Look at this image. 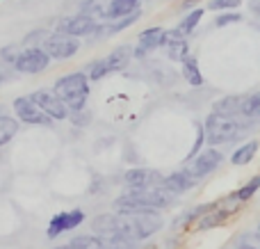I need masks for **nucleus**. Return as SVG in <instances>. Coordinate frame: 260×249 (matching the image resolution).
I'll list each match as a JSON object with an SVG mask.
<instances>
[{"label": "nucleus", "mask_w": 260, "mask_h": 249, "mask_svg": "<svg viewBox=\"0 0 260 249\" xmlns=\"http://www.w3.org/2000/svg\"><path fill=\"white\" fill-rule=\"evenodd\" d=\"M96 238H99L103 249H137V245H135L137 240L123 236L121 231H99Z\"/></svg>", "instance_id": "obj_15"}, {"label": "nucleus", "mask_w": 260, "mask_h": 249, "mask_svg": "<svg viewBox=\"0 0 260 249\" xmlns=\"http://www.w3.org/2000/svg\"><path fill=\"white\" fill-rule=\"evenodd\" d=\"M251 12H253V14H258V16H260V0H256V3H253Z\"/></svg>", "instance_id": "obj_37"}, {"label": "nucleus", "mask_w": 260, "mask_h": 249, "mask_svg": "<svg viewBox=\"0 0 260 249\" xmlns=\"http://www.w3.org/2000/svg\"><path fill=\"white\" fill-rule=\"evenodd\" d=\"M162 35H165V27H160V25H153V27H148V30H142L139 37H137V48L133 50V55H137V57H146L151 50L160 48Z\"/></svg>", "instance_id": "obj_13"}, {"label": "nucleus", "mask_w": 260, "mask_h": 249, "mask_svg": "<svg viewBox=\"0 0 260 249\" xmlns=\"http://www.w3.org/2000/svg\"><path fill=\"white\" fill-rule=\"evenodd\" d=\"M139 16H142V9H137V12L128 14V16H123V18H117V21H112V25H105V35L112 37V35H119V32L128 30Z\"/></svg>", "instance_id": "obj_23"}, {"label": "nucleus", "mask_w": 260, "mask_h": 249, "mask_svg": "<svg viewBox=\"0 0 260 249\" xmlns=\"http://www.w3.org/2000/svg\"><path fill=\"white\" fill-rule=\"evenodd\" d=\"M114 227L133 240H146L162 229V217L157 210H117Z\"/></svg>", "instance_id": "obj_1"}, {"label": "nucleus", "mask_w": 260, "mask_h": 249, "mask_svg": "<svg viewBox=\"0 0 260 249\" xmlns=\"http://www.w3.org/2000/svg\"><path fill=\"white\" fill-rule=\"evenodd\" d=\"M18 53H21V46H7L5 50H0V57H3L5 64H14Z\"/></svg>", "instance_id": "obj_35"}, {"label": "nucleus", "mask_w": 260, "mask_h": 249, "mask_svg": "<svg viewBox=\"0 0 260 249\" xmlns=\"http://www.w3.org/2000/svg\"><path fill=\"white\" fill-rule=\"evenodd\" d=\"M18 133V121L12 117H5V114H0V146L9 144V142L14 140V135Z\"/></svg>", "instance_id": "obj_22"}, {"label": "nucleus", "mask_w": 260, "mask_h": 249, "mask_svg": "<svg viewBox=\"0 0 260 249\" xmlns=\"http://www.w3.org/2000/svg\"><path fill=\"white\" fill-rule=\"evenodd\" d=\"M78 14H85V16H91V18H96V21H101V18H105V14H108V3H105V0H82Z\"/></svg>", "instance_id": "obj_21"}, {"label": "nucleus", "mask_w": 260, "mask_h": 249, "mask_svg": "<svg viewBox=\"0 0 260 249\" xmlns=\"http://www.w3.org/2000/svg\"><path fill=\"white\" fill-rule=\"evenodd\" d=\"M108 73H112V69H110V64H108V59H96V62L94 64H91V67H89V76H87V78H89V80H103V78L105 76H108Z\"/></svg>", "instance_id": "obj_28"}, {"label": "nucleus", "mask_w": 260, "mask_h": 249, "mask_svg": "<svg viewBox=\"0 0 260 249\" xmlns=\"http://www.w3.org/2000/svg\"><path fill=\"white\" fill-rule=\"evenodd\" d=\"M203 7H197V9H189L187 14H185V18H183V23H180V30L185 32V35H189V32H194L197 30V25L201 23V18H203Z\"/></svg>", "instance_id": "obj_24"}, {"label": "nucleus", "mask_w": 260, "mask_h": 249, "mask_svg": "<svg viewBox=\"0 0 260 249\" xmlns=\"http://www.w3.org/2000/svg\"><path fill=\"white\" fill-rule=\"evenodd\" d=\"M183 76L192 87H201L203 85V73H201V69H199L197 57L187 55V57L183 59Z\"/></svg>", "instance_id": "obj_19"}, {"label": "nucleus", "mask_w": 260, "mask_h": 249, "mask_svg": "<svg viewBox=\"0 0 260 249\" xmlns=\"http://www.w3.org/2000/svg\"><path fill=\"white\" fill-rule=\"evenodd\" d=\"M48 67H50V55L41 46H30V48L21 46V53L14 59V69L18 73H32L35 76V73H44Z\"/></svg>", "instance_id": "obj_6"}, {"label": "nucleus", "mask_w": 260, "mask_h": 249, "mask_svg": "<svg viewBox=\"0 0 260 249\" xmlns=\"http://www.w3.org/2000/svg\"><path fill=\"white\" fill-rule=\"evenodd\" d=\"M176 195H171L165 188H128L126 195H121L114 201V208L119 210H157L165 208L174 201Z\"/></svg>", "instance_id": "obj_2"}, {"label": "nucleus", "mask_w": 260, "mask_h": 249, "mask_svg": "<svg viewBox=\"0 0 260 249\" xmlns=\"http://www.w3.org/2000/svg\"><path fill=\"white\" fill-rule=\"evenodd\" d=\"M48 35H50V32L44 30V27L32 30V32H27V35L23 37L21 46H23V48H30V46H44V41H46V37H48Z\"/></svg>", "instance_id": "obj_29"}, {"label": "nucleus", "mask_w": 260, "mask_h": 249, "mask_svg": "<svg viewBox=\"0 0 260 249\" xmlns=\"http://www.w3.org/2000/svg\"><path fill=\"white\" fill-rule=\"evenodd\" d=\"M180 41H187V35L180 27L165 30V35H162V46H174V44H180Z\"/></svg>", "instance_id": "obj_32"}, {"label": "nucleus", "mask_w": 260, "mask_h": 249, "mask_svg": "<svg viewBox=\"0 0 260 249\" xmlns=\"http://www.w3.org/2000/svg\"><path fill=\"white\" fill-rule=\"evenodd\" d=\"M194 183H197V178L192 176V172H189V169H183V172H174V174H169V176H165L162 188L169 190L171 195H183V192L192 190Z\"/></svg>", "instance_id": "obj_14"}, {"label": "nucleus", "mask_w": 260, "mask_h": 249, "mask_svg": "<svg viewBox=\"0 0 260 249\" xmlns=\"http://www.w3.org/2000/svg\"><path fill=\"white\" fill-rule=\"evenodd\" d=\"M130 57H133V48H130V46H119V48H114L105 59H108L112 71H121V69H126L130 64Z\"/></svg>", "instance_id": "obj_18"}, {"label": "nucleus", "mask_w": 260, "mask_h": 249, "mask_svg": "<svg viewBox=\"0 0 260 249\" xmlns=\"http://www.w3.org/2000/svg\"><path fill=\"white\" fill-rule=\"evenodd\" d=\"M240 114H244V117H260V91L258 94H251L249 99L242 101V110H240Z\"/></svg>", "instance_id": "obj_27"}, {"label": "nucleus", "mask_w": 260, "mask_h": 249, "mask_svg": "<svg viewBox=\"0 0 260 249\" xmlns=\"http://www.w3.org/2000/svg\"><path fill=\"white\" fill-rule=\"evenodd\" d=\"M240 5H242V0H210L208 9H212V12H231V9L240 7Z\"/></svg>", "instance_id": "obj_34"}, {"label": "nucleus", "mask_w": 260, "mask_h": 249, "mask_svg": "<svg viewBox=\"0 0 260 249\" xmlns=\"http://www.w3.org/2000/svg\"><path fill=\"white\" fill-rule=\"evenodd\" d=\"M238 249H260L256 245H247V242H242V245H238Z\"/></svg>", "instance_id": "obj_38"}, {"label": "nucleus", "mask_w": 260, "mask_h": 249, "mask_svg": "<svg viewBox=\"0 0 260 249\" xmlns=\"http://www.w3.org/2000/svg\"><path fill=\"white\" fill-rule=\"evenodd\" d=\"M242 101L244 99H240V96H226V99L217 101L212 112L221 114V117H235V114H240V110H242Z\"/></svg>", "instance_id": "obj_17"}, {"label": "nucleus", "mask_w": 260, "mask_h": 249, "mask_svg": "<svg viewBox=\"0 0 260 249\" xmlns=\"http://www.w3.org/2000/svg\"><path fill=\"white\" fill-rule=\"evenodd\" d=\"M69 245L73 249H103L96 236H78V238H73Z\"/></svg>", "instance_id": "obj_31"}, {"label": "nucleus", "mask_w": 260, "mask_h": 249, "mask_svg": "<svg viewBox=\"0 0 260 249\" xmlns=\"http://www.w3.org/2000/svg\"><path fill=\"white\" fill-rule=\"evenodd\" d=\"M139 5H142V0H110L105 18H112V21L123 18V16H128V14L137 12Z\"/></svg>", "instance_id": "obj_16"}, {"label": "nucleus", "mask_w": 260, "mask_h": 249, "mask_svg": "<svg viewBox=\"0 0 260 249\" xmlns=\"http://www.w3.org/2000/svg\"><path fill=\"white\" fill-rule=\"evenodd\" d=\"M14 112L21 119L23 123H30V126H50L53 119L39 108V105L32 101V96H18L14 101Z\"/></svg>", "instance_id": "obj_7"}, {"label": "nucleus", "mask_w": 260, "mask_h": 249, "mask_svg": "<svg viewBox=\"0 0 260 249\" xmlns=\"http://www.w3.org/2000/svg\"><path fill=\"white\" fill-rule=\"evenodd\" d=\"M57 249H73L71 245H62V247H57Z\"/></svg>", "instance_id": "obj_39"}, {"label": "nucleus", "mask_w": 260, "mask_h": 249, "mask_svg": "<svg viewBox=\"0 0 260 249\" xmlns=\"http://www.w3.org/2000/svg\"><path fill=\"white\" fill-rule=\"evenodd\" d=\"M32 101L48 114L53 121H62V119L69 117V108L64 105V101L59 99L55 91H48V89H39L32 94Z\"/></svg>", "instance_id": "obj_9"}, {"label": "nucleus", "mask_w": 260, "mask_h": 249, "mask_svg": "<svg viewBox=\"0 0 260 249\" xmlns=\"http://www.w3.org/2000/svg\"><path fill=\"white\" fill-rule=\"evenodd\" d=\"M219 163H221V153L217 149L199 151V153L194 155V163H192V167H189V172H192V176L199 181V178L215 172V169L219 167Z\"/></svg>", "instance_id": "obj_11"}, {"label": "nucleus", "mask_w": 260, "mask_h": 249, "mask_svg": "<svg viewBox=\"0 0 260 249\" xmlns=\"http://www.w3.org/2000/svg\"><path fill=\"white\" fill-rule=\"evenodd\" d=\"M256 153H258V142L251 140V142H247V144H242L233 155H231V163L238 165V167H242V165L251 163V160L256 158Z\"/></svg>", "instance_id": "obj_20"}, {"label": "nucleus", "mask_w": 260, "mask_h": 249, "mask_svg": "<svg viewBox=\"0 0 260 249\" xmlns=\"http://www.w3.org/2000/svg\"><path fill=\"white\" fill-rule=\"evenodd\" d=\"M258 190H260V174H258V176H253V178H249V181L233 195V199L235 201H249Z\"/></svg>", "instance_id": "obj_25"}, {"label": "nucleus", "mask_w": 260, "mask_h": 249, "mask_svg": "<svg viewBox=\"0 0 260 249\" xmlns=\"http://www.w3.org/2000/svg\"><path fill=\"white\" fill-rule=\"evenodd\" d=\"M5 80V73H3V69H0V82H3Z\"/></svg>", "instance_id": "obj_40"}, {"label": "nucleus", "mask_w": 260, "mask_h": 249, "mask_svg": "<svg viewBox=\"0 0 260 249\" xmlns=\"http://www.w3.org/2000/svg\"><path fill=\"white\" fill-rule=\"evenodd\" d=\"M80 37H71V35H64V32H50L46 37L44 46L41 48L50 55V59H69L73 55H78L80 50Z\"/></svg>", "instance_id": "obj_5"}, {"label": "nucleus", "mask_w": 260, "mask_h": 249, "mask_svg": "<svg viewBox=\"0 0 260 249\" xmlns=\"http://www.w3.org/2000/svg\"><path fill=\"white\" fill-rule=\"evenodd\" d=\"M165 176L155 169H128L123 174V183L128 188H162Z\"/></svg>", "instance_id": "obj_12"}, {"label": "nucleus", "mask_w": 260, "mask_h": 249, "mask_svg": "<svg viewBox=\"0 0 260 249\" xmlns=\"http://www.w3.org/2000/svg\"><path fill=\"white\" fill-rule=\"evenodd\" d=\"M224 217H226V213H221V210H208V215L203 213V217L194 227H197V231H206V229H212L219 222H224Z\"/></svg>", "instance_id": "obj_26"}, {"label": "nucleus", "mask_w": 260, "mask_h": 249, "mask_svg": "<svg viewBox=\"0 0 260 249\" xmlns=\"http://www.w3.org/2000/svg\"><path fill=\"white\" fill-rule=\"evenodd\" d=\"M82 222H85V213H82L80 208L62 210V213H57L53 220H50V224H48V238L62 236V233H67V231H71V229L80 227Z\"/></svg>", "instance_id": "obj_10"}, {"label": "nucleus", "mask_w": 260, "mask_h": 249, "mask_svg": "<svg viewBox=\"0 0 260 249\" xmlns=\"http://www.w3.org/2000/svg\"><path fill=\"white\" fill-rule=\"evenodd\" d=\"M242 21V14H238V12H219V16L215 18V25L217 27H229V25H233V23H240Z\"/></svg>", "instance_id": "obj_33"}, {"label": "nucleus", "mask_w": 260, "mask_h": 249, "mask_svg": "<svg viewBox=\"0 0 260 249\" xmlns=\"http://www.w3.org/2000/svg\"><path fill=\"white\" fill-rule=\"evenodd\" d=\"M167 55H169L171 62H183V59L189 55V44L187 41H180V44L167 46Z\"/></svg>", "instance_id": "obj_30"}, {"label": "nucleus", "mask_w": 260, "mask_h": 249, "mask_svg": "<svg viewBox=\"0 0 260 249\" xmlns=\"http://www.w3.org/2000/svg\"><path fill=\"white\" fill-rule=\"evenodd\" d=\"M256 236H258V240H260V224H258V231H256Z\"/></svg>", "instance_id": "obj_41"}, {"label": "nucleus", "mask_w": 260, "mask_h": 249, "mask_svg": "<svg viewBox=\"0 0 260 249\" xmlns=\"http://www.w3.org/2000/svg\"><path fill=\"white\" fill-rule=\"evenodd\" d=\"M53 91L64 101V105H67L69 110L78 112V110L85 108L87 99H89V78L82 71L67 73V76L55 80Z\"/></svg>", "instance_id": "obj_3"}, {"label": "nucleus", "mask_w": 260, "mask_h": 249, "mask_svg": "<svg viewBox=\"0 0 260 249\" xmlns=\"http://www.w3.org/2000/svg\"><path fill=\"white\" fill-rule=\"evenodd\" d=\"M101 21L91 16H85V14H76V16H64L57 21V32H64V35L71 37H91L94 30L99 27Z\"/></svg>", "instance_id": "obj_8"}, {"label": "nucleus", "mask_w": 260, "mask_h": 249, "mask_svg": "<svg viewBox=\"0 0 260 249\" xmlns=\"http://www.w3.org/2000/svg\"><path fill=\"white\" fill-rule=\"evenodd\" d=\"M194 5H199V0H183V5H180V7H183L185 12H189V9H192Z\"/></svg>", "instance_id": "obj_36"}, {"label": "nucleus", "mask_w": 260, "mask_h": 249, "mask_svg": "<svg viewBox=\"0 0 260 249\" xmlns=\"http://www.w3.org/2000/svg\"><path fill=\"white\" fill-rule=\"evenodd\" d=\"M242 135V126L235 121L233 117H221V114L212 112L206 119V142L212 146L233 142Z\"/></svg>", "instance_id": "obj_4"}]
</instances>
